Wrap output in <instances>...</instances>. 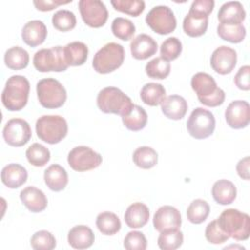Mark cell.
<instances>
[{
	"mask_svg": "<svg viewBox=\"0 0 250 250\" xmlns=\"http://www.w3.org/2000/svg\"><path fill=\"white\" fill-rule=\"evenodd\" d=\"M56 244L55 236L48 230L36 231L30 238V245L35 250H52Z\"/></svg>",
	"mask_w": 250,
	"mask_h": 250,
	"instance_id": "cell-42",
	"label": "cell"
},
{
	"mask_svg": "<svg viewBox=\"0 0 250 250\" xmlns=\"http://www.w3.org/2000/svg\"><path fill=\"white\" fill-rule=\"evenodd\" d=\"M37 98L45 108H58L66 101V90L62 84L55 78H43L36 84Z\"/></svg>",
	"mask_w": 250,
	"mask_h": 250,
	"instance_id": "cell-7",
	"label": "cell"
},
{
	"mask_svg": "<svg viewBox=\"0 0 250 250\" xmlns=\"http://www.w3.org/2000/svg\"><path fill=\"white\" fill-rule=\"evenodd\" d=\"M37 137L50 145L60 143L67 134V122L61 115H43L35 124Z\"/></svg>",
	"mask_w": 250,
	"mask_h": 250,
	"instance_id": "cell-6",
	"label": "cell"
},
{
	"mask_svg": "<svg viewBox=\"0 0 250 250\" xmlns=\"http://www.w3.org/2000/svg\"><path fill=\"white\" fill-rule=\"evenodd\" d=\"M208 27V16L189 10L183 21V29L190 37L203 35Z\"/></svg>",
	"mask_w": 250,
	"mask_h": 250,
	"instance_id": "cell-20",
	"label": "cell"
},
{
	"mask_svg": "<svg viewBox=\"0 0 250 250\" xmlns=\"http://www.w3.org/2000/svg\"><path fill=\"white\" fill-rule=\"evenodd\" d=\"M47 37V27L42 21L33 20L27 21L21 29V38L30 47L41 45Z\"/></svg>",
	"mask_w": 250,
	"mask_h": 250,
	"instance_id": "cell-19",
	"label": "cell"
},
{
	"mask_svg": "<svg viewBox=\"0 0 250 250\" xmlns=\"http://www.w3.org/2000/svg\"><path fill=\"white\" fill-rule=\"evenodd\" d=\"M166 95L165 88L159 84L154 82L146 83L143 86L140 96L142 101L150 106H156L161 104Z\"/></svg>",
	"mask_w": 250,
	"mask_h": 250,
	"instance_id": "cell-30",
	"label": "cell"
},
{
	"mask_svg": "<svg viewBox=\"0 0 250 250\" xmlns=\"http://www.w3.org/2000/svg\"><path fill=\"white\" fill-rule=\"evenodd\" d=\"M220 228L237 241L248 239L250 235V217L237 209L224 210L217 219Z\"/></svg>",
	"mask_w": 250,
	"mask_h": 250,
	"instance_id": "cell-3",
	"label": "cell"
},
{
	"mask_svg": "<svg viewBox=\"0 0 250 250\" xmlns=\"http://www.w3.org/2000/svg\"><path fill=\"white\" fill-rule=\"evenodd\" d=\"M182 225L180 211L170 205H164L157 209L153 216V227L159 231L179 229Z\"/></svg>",
	"mask_w": 250,
	"mask_h": 250,
	"instance_id": "cell-15",
	"label": "cell"
},
{
	"mask_svg": "<svg viewBox=\"0 0 250 250\" xmlns=\"http://www.w3.org/2000/svg\"><path fill=\"white\" fill-rule=\"evenodd\" d=\"M88 52L87 45L81 41H73L63 47V55L68 66L84 64L88 58Z\"/></svg>",
	"mask_w": 250,
	"mask_h": 250,
	"instance_id": "cell-28",
	"label": "cell"
},
{
	"mask_svg": "<svg viewBox=\"0 0 250 250\" xmlns=\"http://www.w3.org/2000/svg\"><path fill=\"white\" fill-rule=\"evenodd\" d=\"M225 118L228 125L233 129L245 128L250 121L249 104L242 100L231 102L225 111Z\"/></svg>",
	"mask_w": 250,
	"mask_h": 250,
	"instance_id": "cell-16",
	"label": "cell"
},
{
	"mask_svg": "<svg viewBox=\"0 0 250 250\" xmlns=\"http://www.w3.org/2000/svg\"><path fill=\"white\" fill-rule=\"evenodd\" d=\"M3 138L11 146H22L31 138V129L27 121L21 118L10 119L3 128Z\"/></svg>",
	"mask_w": 250,
	"mask_h": 250,
	"instance_id": "cell-13",
	"label": "cell"
},
{
	"mask_svg": "<svg viewBox=\"0 0 250 250\" xmlns=\"http://www.w3.org/2000/svg\"><path fill=\"white\" fill-rule=\"evenodd\" d=\"M20 198L22 204L33 213H39L46 209L48 200L44 192L33 186L24 188L20 192Z\"/></svg>",
	"mask_w": 250,
	"mask_h": 250,
	"instance_id": "cell-18",
	"label": "cell"
},
{
	"mask_svg": "<svg viewBox=\"0 0 250 250\" xmlns=\"http://www.w3.org/2000/svg\"><path fill=\"white\" fill-rule=\"evenodd\" d=\"M96 226L104 235H113L121 229V222L116 214L112 212H102L97 216Z\"/></svg>",
	"mask_w": 250,
	"mask_h": 250,
	"instance_id": "cell-31",
	"label": "cell"
},
{
	"mask_svg": "<svg viewBox=\"0 0 250 250\" xmlns=\"http://www.w3.org/2000/svg\"><path fill=\"white\" fill-rule=\"evenodd\" d=\"M236 192L234 184L225 179L215 182L212 187V196L214 200L221 205L232 203L236 197Z\"/></svg>",
	"mask_w": 250,
	"mask_h": 250,
	"instance_id": "cell-27",
	"label": "cell"
},
{
	"mask_svg": "<svg viewBox=\"0 0 250 250\" xmlns=\"http://www.w3.org/2000/svg\"><path fill=\"white\" fill-rule=\"evenodd\" d=\"M234 83L238 89L248 91L250 89V66H241L234 76Z\"/></svg>",
	"mask_w": 250,
	"mask_h": 250,
	"instance_id": "cell-46",
	"label": "cell"
},
{
	"mask_svg": "<svg viewBox=\"0 0 250 250\" xmlns=\"http://www.w3.org/2000/svg\"><path fill=\"white\" fill-rule=\"evenodd\" d=\"M44 181L51 190L61 191L68 183V175L62 166L52 164L44 172Z\"/></svg>",
	"mask_w": 250,
	"mask_h": 250,
	"instance_id": "cell-26",
	"label": "cell"
},
{
	"mask_svg": "<svg viewBox=\"0 0 250 250\" xmlns=\"http://www.w3.org/2000/svg\"><path fill=\"white\" fill-rule=\"evenodd\" d=\"M111 31L118 39L128 41L133 37L136 31V27L130 20L122 17H117L113 20L111 23Z\"/></svg>",
	"mask_w": 250,
	"mask_h": 250,
	"instance_id": "cell-39",
	"label": "cell"
},
{
	"mask_svg": "<svg viewBox=\"0 0 250 250\" xmlns=\"http://www.w3.org/2000/svg\"><path fill=\"white\" fill-rule=\"evenodd\" d=\"M184 242L183 232L179 229H171L160 232L157 244L162 250H175Z\"/></svg>",
	"mask_w": 250,
	"mask_h": 250,
	"instance_id": "cell-38",
	"label": "cell"
},
{
	"mask_svg": "<svg viewBox=\"0 0 250 250\" xmlns=\"http://www.w3.org/2000/svg\"><path fill=\"white\" fill-rule=\"evenodd\" d=\"M210 213V206L203 199H194L188 205L187 210L188 220L195 225L203 223Z\"/></svg>",
	"mask_w": 250,
	"mask_h": 250,
	"instance_id": "cell-35",
	"label": "cell"
},
{
	"mask_svg": "<svg viewBox=\"0 0 250 250\" xmlns=\"http://www.w3.org/2000/svg\"><path fill=\"white\" fill-rule=\"evenodd\" d=\"M216 120L213 113L203 107L193 109L187 121V129L191 137L197 140L206 139L215 130Z\"/></svg>",
	"mask_w": 250,
	"mask_h": 250,
	"instance_id": "cell-9",
	"label": "cell"
},
{
	"mask_svg": "<svg viewBox=\"0 0 250 250\" xmlns=\"http://www.w3.org/2000/svg\"><path fill=\"white\" fill-rule=\"evenodd\" d=\"M217 33L223 40L229 41L230 43H239L244 39L246 35V29L242 23H219L217 26Z\"/></svg>",
	"mask_w": 250,
	"mask_h": 250,
	"instance_id": "cell-32",
	"label": "cell"
},
{
	"mask_svg": "<svg viewBox=\"0 0 250 250\" xmlns=\"http://www.w3.org/2000/svg\"><path fill=\"white\" fill-rule=\"evenodd\" d=\"M170 62L161 57H156L152 59L146 65V73L148 77L153 79L166 78L170 73Z\"/></svg>",
	"mask_w": 250,
	"mask_h": 250,
	"instance_id": "cell-37",
	"label": "cell"
},
{
	"mask_svg": "<svg viewBox=\"0 0 250 250\" xmlns=\"http://www.w3.org/2000/svg\"><path fill=\"white\" fill-rule=\"evenodd\" d=\"M111 5L116 11L138 17L145 10V2L143 0H111Z\"/></svg>",
	"mask_w": 250,
	"mask_h": 250,
	"instance_id": "cell-41",
	"label": "cell"
},
{
	"mask_svg": "<svg viewBox=\"0 0 250 250\" xmlns=\"http://www.w3.org/2000/svg\"><path fill=\"white\" fill-rule=\"evenodd\" d=\"M122 122L127 129L131 131H140L146 125L147 113L142 106L134 104L131 112L122 117Z\"/></svg>",
	"mask_w": 250,
	"mask_h": 250,
	"instance_id": "cell-34",
	"label": "cell"
},
{
	"mask_svg": "<svg viewBox=\"0 0 250 250\" xmlns=\"http://www.w3.org/2000/svg\"><path fill=\"white\" fill-rule=\"evenodd\" d=\"M97 105L104 113L118 114L123 117L131 112L134 104L120 89L105 87L97 96Z\"/></svg>",
	"mask_w": 250,
	"mask_h": 250,
	"instance_id": "cell-4",
	"label": "cell"
},
{
	"mask_svg": "<svg viewBox=\"0 0 250 250\" xmlns=\"http://www.w3.org/2000/svg\"><path fill=\"white\" fill-rule=\"evenodd\" d=\"M123 244L127 250H145L146 248L147 241L143 232L133 230L126 234Z\"/></svg>",
	"mask_w": 250,
	"mask_h": 250,
	"instance_id": "cell-45",
	"label": "cell"
},
{
	"mask_svg": "<svg viewBox=\"0 0 250 250\" xmlns=\"http://www.w3.org/2000/svg\"><path fill=\"white\" fill-rule=\"evenodd\" d=\"M182 42L177 37H169L165 39L160 46V55L166 61L176 60L182 53Z\"/></svg>",
	"mask_w": 250,
	"mask_h": 250,
	"instance_id": "cell-43",
	"label": "cell"
},
{
	"mask_svg": "<svg viewBox=\"0 0 250 250\" xmlns=\"http://www.w3.org/2000/svg\"><path fill=\"white\" fill-rule=\"evenodd\" d=\"M103 158L89 146H78L73 147L67 155L68 165L77 172H85L99 167Z\"/></svg>",
	"mask_w": 250,
	"mask_h": 250,
	"instance_id": "cell-11",
	"label": "cell"
},
{
	"mask_svg": "<svg viewBox=\"0 0 250 250\" xmlns=\"http://www.w3.org/2000/svg\"><path fill=\"white\" fill-rule=\"evenodd\" d=\"M161 110L163 114L173 120L182 119L188 110L187 101L179 95H170L161 102Z\"/></svg>",
	"mask_w": 250,
	"mask_h": 250,
	"instance_id": "cell-21",
	"label": "cell"
},
{
	"mask_svg": "<svg viewBox=\"0 0 250 250\" xmlns=\"http://www.w3.org/2000/svg\"><path fill=\"white\" fill-rule=\"evenodd\" d=\"M52 23L60 31H68L75 27L76 17L69 10H59L53 15Z\"/></svg>",
	"mask_w": 250,
	"mask_h": 250,
	"instance_id": "cell-40",
	"label": "cell"
},
{
	"mask_svg": "<svg viewBox=\"0 0 250 250\" xmlns=\"http://www.w3.org/2000/svg\"><path fill=\"white\" fill-rule=\"evenodd\" d=\"M72 0H67V1H62V0H34L33 5L36 7L37 10L39 11H51L60 5L63 4H68L71 3Z\"/></svg>",
	"mask_w": 250,
	"mask_h": 250,
	"instance_id": "cell-48",
	"label": "cell"
},
{
	"mask_svg": "<svg viewBox=\"0 0 250 250\" xmlns=\"http://www.w3.org/2000/svg\"><path fill=\"white\" fill-rule=\"evenodd\" d=\"M149 219V210L142 202H135L128 206L124 214L126 225L131 229L143 228Z\"/></svg>",
	"mask_w": 250,
	"mask_h": 250,
	"instance_id": "cell-25",
	"label": "cell"
},
{
	"mask_svg": "<svg viewBox=\"0 0 250 250\" xmlns=\"http://www.w3.org/2000/svg\"><path fill=\"white\" fill-rule=\"evenodd\" d=\"M205 237L209 243L221 244L229 240V236L220 228L217 220L210 222L205 229Z\"/></svg>",
	"mask_w": 250,
	"mask_h": 250,
	"instance_id": "cell-44",
	"label": "cell"
},
{
	"mask_svg": "<svg viewBox=\"0 0 250 250\" xmlns=\"http://www.w3.org/2000/svg\"><path fill=\"white\" fill-rule=\"evenodd\" d=\"M190 85L198 101L204 105L215 107L221 105L225 101V92L217 86L215 79L206 72L195 73L191 77Z\"/></svg>",
	"mask_w": 250,
	"mask_h": 250,
	"instance_id": "cell-2",
	"label": "cell"
},
{
	"mask_svg": "<svg viewBox=\"0 0 250 250\" xmlns=\"http://www.w3.org/2000/svg\"><path fill=\"white\" fill-rule=\"evenodd\" d=\"M30 84L22 75H12L8 78L1 95L4 106L10 111L22 109L28 100Z\"/></svg>",
	"mask_w": 250,
	"mask_h": 250,
	"instance_id": "cell-1",
	"label": "cell"
},
{
	"mask_svg": "<svg viewBox=\"0 0 250 250\" xmlns=\"http://www.w3.org/2000/svg\"><path fill=\"white\" fill-rule=\"evenodd\" d=\"M157 47L156 41L145 33L137 35L130 43L131 54L136 60H146L153 56L157 51Z\"/></svg>",
	"mask_w": 250,
	"mask_h": 250,
	"instance_id": "cell-17",
	"label": "cell"
},
{
	"mask_svg": "<svg viewBox=\"0 0 250 250\" xmlns=\"http://www.w3.org/2000/svg\"><path fill=\"white\" fill-rule=\"evenodd\" d=\"M125 58V51L122 45L109 42L102 47L94 56L92 65L101 74H106L119 68Z\"/></svg>",
	"mask_w": 250,
	"mask_h": 250,
	"instance_id": "cell-5",
	"label": "cell"
},
{
	"mask_svg": "<svg viewBox=\"0 0 250 250\" xmlns=\"http://www.w3.org/2000/svg\"><path fill=\"white\" fill-rule=\"evenodd\" d=\"M146 22L154 32L161 35L173 32L177 26V20L173 11L164 5L153 7L147 13Z\"/></svg>",
	"mask_w": 250,
	"mask_h": 250,
	"instance_id": "cell-10",
	"label": "cell"
},
{
	"mask_svg": "<svg viewBox=\"0 0 250 250\" xmlns=\"http://www.w3.org/2000/svg\"><path fill=\"white\" fill-rule=\"evenodd\" d=\"M78 7L81 18L87 25L95 28L104 25L108 18V12L102 1L80 0Z\"/></svg>",
	"mask_w": 250,
	"mask_h": 250,
	"instance_id": "cell-12",
	"label": "cell"
},
{
	"mask_svg": "<svg viewBox=\"0 0 250 250\" xmlns=\"http://www.w3.org/2000/svg\"><path fill=\"white\" fill-rule=\"evenodd\" d=\"M67 241L72 248L86 249L93 245L95 235L93 230L84 225L73 227L67 234Z\"/></svg>",
	"mask_w": 250,
	"mask_h": 250,
	"instance_id": "cell-24",
	"label": "cell"
},
{
	"mask_svg": "<svg viewBox=\"0 0 250 250\" xmlns=\"http://www.w3.org/2000/svg\"><path fill=\"white\" fill-rule=\"evenodd\" d=\"M33 65L40 72H61L68 65L63 55V47L55 46L50 49H41L33 56Z\"/></svg>",
	"mask_w": 250,
	"mask_h": 250,
	"instance_id": "cell-8",
	"label": "cell"
},
{
	"mask_svg": "<svg viewBox=\"0 0 250 250\" xmlns=\"http://www.w3.org/2000/svg\"><path fill=\"white\" fill-rule=\"evenodd\" d=\"M5 64L14 70L23 69L29 62V55L26 50L21 47L15 46L8 49L4 55Z\"/></svg>",
	"mask_w": 250,
	"mask_h": 250,
	"instance_id": "cell-29",
	"label": "cell"
},
{
	"mask_svg": "<svg viewBox=\"0 0 250 250\" xmlns=\"http://www.w3.org/2000/svg\"><path fill=\"white\" fill-rule=\"evenodd\" d=\"M237 55L234 49L221 46L214 50L211 55L210 64L217 73L225 75L230 73L236 65Z\"/></svg>",
	"mask_w": 250,
	"mask_h": 250,
	"instance_id": "cell-14",
	"label": "cell"
},
{
	"mask_svg": "<svg viewBox=\"0 0 250 250\" xmlns=\"http://www.w3.org/2000/svg\"><path fill=\"white\" fill-rule=\"evenodd\" d=\"M249 156L240 159L236 164L237 174L243 180H249Z\"/></svg>",
	"mask_w": 250,
	"mask_h": 250,
	"instance_id": "cell-49",
	"label": "cell"
},
{
	"mask_svg": "<svg viewBox=\"0 0 250 250\" xmlns=\"http://www.w3.org/2000/svg\"><path fill=\"white\" fill-rule=\"evenodd\" d=\"M215 2L213 0H195L192 2L189 10L204 14L209 17L214 9Z\"/></svg>",
	"mask_w": 250,
	"mask_h": 250,
	"instance_id": "cell-47",
	"label": "cell"
},
{
	"mask_svg": "<svg viewBox=\"0 0 250 250\" xmlns=\"http://www.w3.org/2000/svg\"><path fill=\"white\" fill-rule=\"evenodd\" d=\"M28 162L36 167H42L46 165L51 157L50 150L41 144H32L25 151Z\"/></svg>",
	"mask_w": 250,
	"mask_h": 250,
	"instance_id": "cell-36",
	"label": "cell"
},
{
	"mask_svg": "<svg viewBox=\"0 0 250 250\" xmlns=\"http://www.w3.org/2000/svg\"><path fill=\"white\" fill-rule=\"evenodd\" d=\"M1 180L9 188H18L26 182L27 171L21 164L11 163L2 169Z\"/></svg>",
	"mask_w": 250,
	"mask_h": 250,
	"instance_id": "cell-23",
	"label": "cell"
},
{
	"mask_svg": "<svg viewBox=\"0 0 250 250\" xmlns=\"http://www.w3.org/2000/svg\"><path fill=\"white\" fill-rule=\"evenodd\" d=\"M245 10L238 1H229L223 4L218 12V20L221 23L241 24L245 20Z\"/></svg>",
	"mask_w": 250,
	"mask_h": 250,
	"instance_id": "cell-22",
	"label": "cell"
},
{
	"mask_svg": "<svg viewBox=\"0 0 250 250\" xmlns=\"http://www.w3.org/2000/svg\"><path fill=\"white\" fill-rule=\"evenodd\" d=\"M133 161L142 169H150L157 164L158 154L150 146H140L133 152Z\"/></svg>",
	"mask_w": 250,
	"mask_h": 250,
	"instance_id": "cell-33",
	"label": "cell"
}]
</instances>
